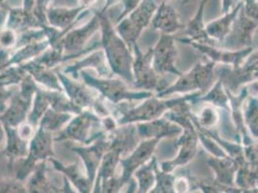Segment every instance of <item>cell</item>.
I'll return each mask as SVG.
<instances>
[{"label":"cell","mask_w":258,"mask_h":193,"mask_svg":"<svg viewBox=\"0 0 258 193\" xmlns=\"http://www.w3.org/2000/svg\"><path fill=\"white\" fill-rule=\"evenodd\" d=\"M175 175L162 171L159 165L156 168V182L149 193H174L173 183Z\"/></svg>","instance_id":"cell-23"},{"label":"cell","mask_w":258,"mask_h":193,"mask_svg":"<svg viewBox=\"0 0 258 193\" xmlns=\"http://www.w3.org/2000/svg\"><path fill=\"white\" fill-rule=\"evenodd\" d=\"M4 138H5V132H4V130H3L2 126L0 125V147H1L2 144H3Z\"/></svg>","instance_id":"cell-29"},{"label":"cell","mask_w":258,"mask_h":193,"mask_svg":"<svg viewBox=\"0 0 258 193\" xmlns=\"http://www.w3.org/2000/svg\"><path fill=\"white\" fill-rule=\"evenodd\" d=\"M159 142L160 140L158 139L141 140L138 146L131 152L127 158L119 161V164L122 168V174L120 177H118V179L122 186L130 182L132 175H134L138 168H140L143 164L148 162L153 157V153Z\"/></svg>","instance_id":"cell-11"},{"label":"cell","mask_w":258,"mask_h":193,"mask_svg":"<svg viewBox=\"0 0 258 193\" xmlns=\"http://www.w3.org/2000/svg\"><path fill=\"white\" fill-rule=\"evenodd\" d=\"M103 46L105 55L112 71L120 76L124 82L134 86L133 76V61L134 56L131 50L122 38L113 31L110 25L104 26L103 31Z\"/></svg>","instance_id":"cell-4"},{"label":"cell","mask_w":258,"mask_h":193,"mask_svg":"<svg viewBox=\"0 0 258 193\" xmlns=\"http://www.w3.org/2000/svg\"><path fill=\"white\" fill-rule=\"evenodd\" d=\"M158 161L155 157H152L150 161L143 164L137 171L134 173L137 179L138 193H149L156 182V168Z\"/></svg>","instance_id":"cell-16"},{"label":"cell","mask_w":258,"mask_h":193,"mask_svg":"<svg viewBox=\"0 0 258 193\" xmlns=\"http://www.w3.org/2000/svg\"><path fill=\"white\" fill-rule=\"evenodd\" d=\"M194 118L202 128L214 129L220 122L221 116L217 108L211 105H206L199 111L198 114H194Z\"/></svg>","instance_id":"cell-20"},{"label":"cell","mask_w":258,"mask_h":193,"mask_svg":"<svg viewBox=\"0 0 258 193\" xmlns=\"http://www.w3.org/2000/svg\"><path fill=\"white\" fill-rule=\"evenodd\" d=\"M240 193H258V186L253 187V188H248V189H241L240 188Z\"/></svg>","instance_id":"cell-28"},{"label":"cell","mask_w":258,"mask_h":193,"mask_svg":"<svg viewBox=\"0 0 258 193\" xmlns=\"http://www.w3.org/2000/svg\"><path fill=\"white\" fill-rule=\"evenodd\" d=\"M235 186L241 189L257 187L258 168L252 167L247 161H244L237 170Z\"/></svg>","instance_id":"cell-19"},{"label":"cell","mask_w":258,"mask_h":193,"mask_svg":"<svg viewBox=\"0 0 258 193\" xmlns=\"http://www.w3.org/2000/svg\"><path fill=\"white\" fill-rule=\"evenodd\" d=\"M206 162L215 174L214 182L221 185L235 186V176L239 165L233 159L230 157L216 158L212 156L206 160Z\"/></svg>","instance_id":"cell-13"},{"label":"cell","mask_w":258,"mask_h":193,"mask_svg":"<svg viewBox=\"0 0 258 193\" xmlns=\"http://www.w3.org/2000/svg\"><path fill=\"white\" fill-rule=\"evenodd\" d=\"M197 103H206L207 105H211L215 108H222L226 110L228 114L230 113L228 95L222 81L219 78L217 79L214 85L212 86L204 95L195 99L191 103V105L197 104Z\"/></svg>","instance_id":"cell-14"},{"label":"cell","mask_w":258,"mask_h":193,"mask_svg":"<svg viewBox=\"0 0 258 193\" xmlns=\"http://www.w3.org/2000/svg\"><path fill=\"white\" fill-rule=\"evenodd\" d=\"M201 189L202 193H240V188L236 186H226L221 185L213 180H203L195 181V190Z\"/></svg>","instance_id":"cell-24"},{"label":"cell","mask_w":258,"mask_h":193,"mask_svg":"<svg viewBox=\"0 0 258 193\" xmlns=\"http://www.w3.org/2000/svg\"><path fill=\"white\" fill-rule=\"evenodd\" d=\"M239 7L232 13L226 15V17L211 22L206 26V32L212 40H214L217 43H221L226 39V36L231 30L233 22L235 21L237 13L239 11Z\"/></svg>","instance_id":"cell-17"},{"label":"cell","mask_w":258,"mask_h":193,"mask_svg":"<svg viewBox=\"0 0 258 193\" xmlns=\"http://www.w3.org/2000/svg\"><path fill=\"white\" fill-rule=\"evenodd\" d=\"M155 8L156 6L153 0H145L140 7L130 16V18L118 25V35L131 51H133V46L137 43L141 33L151 21Z\"/></svg>","instance_id":"cell-7"},{"label":"cell","mask_w":258,"mask_h":193,"mask_svg":"<svg viewBox=\"0 0 258 193\" xmlns=\"http://www.w3.org/2000/svg\"><path fill=\"white\" fill-rule=\"evenodd\" d=\"M176 55L177 50L174 37L162 33L158 43L153 47L152 66L155 72L162 76L171 74L178 77L182 75L175 65Z\"/></svg>","instance_id":"cell-8"},{"label":"cell","mask_w":258,"mask_h":193,"mask_svg":"<svg viewBox=\"0 0 258 193\" xmlns=\"http://www.w3.org/2000/svg\"><path fill=\"white\" fill-rule=\"evenodd\" d=\"M192 113L191 103H184L164 115L165 118L180 126L183 131L175 143L178 149L177 156L171 161H162L159 164L162 171L172 173L177 167L187 165L197 156L200 140L192 121Z\"/></svg>","instance_id":"cell-1"},{"label":"cell","mask_w":258,"mask_h":193,"mask_svg":"<svg viewBox=\"0 0 258 193\" xmlns=\"http://www.w3.org/2000/svg\"><path fill=\"white\" fill-rule=\"evenodd\" d=\"M177 40L181 43L192 45L196 51L206 56L209 59V61H212L217 65L231 66L232 68H236L242 64L247 56L253 52L252 46L240 51H229L219 46L196 43L186 38Z\"/></svg>","instance_id":"cell-9"},{"label":"cell","mask_w":258,"mask_h":193,"mask_svg":"<svg viewBox=\"0 0 258 193\" xmlns=\"http://www.w3.org/2000/svg\"><path fill=\"white\" fill-rule=\"evenodd\" d=\"M0 193H28L21 183L0 179Z\"/></svg>","instance_id":"cell-25"},{"label":"cell","mask_w":258,"mask_h":193,"mask_svg":"<svg viewBox=\"0 0 258 193\" xmlns=\"http://www.w3.org/2000/svg\"><path fill=\"white\" fill-rule=\"evenodd\" d=\"M244 121L249 135L258 139V95L249 94L243 107Z\"/></svg>","instance_id":"cell-18"},{"label":"cell","mask_w":258,"mask_h":193,"mask_svg":"<svg viewBox=\"0 0 258 193\" xmlns=\"http://www.w3.org/2000/svg\"><path fill=\"white\" fill-rule=\"evenodd\" d=\"M152 25L154 29L160 30L163 34L168 35H172L184 27L178 22L174 11L171 7L166 5H163L159 9L155 19L153 20Z\"/></svg>","instance_id":"cell-15"},{"label":"cell","mask_w":258,"mask_h":193,"mask_svg":"<svg viewBox=\"0 0 258 193\" xmlns=\"http://www.w3.org/2000/svg\"><path fill=\"white\" fill-rule=\"evenodd\" d=\"M216 66L217 64L212 61L205 63L198 62L188 73L178 76L175 82L170 84L161 93L155 96L166 98L173 94L186 95L199 91L205 94L217 81Z\"/></svg>","instance_id":"cell-3"},{"label":"cell","mask_w":258,"mask_h":193,"mask_svg":"<svg viewBox=\"0 0 258 193\" xmlns=\"http://www.w3.org/2000/svg\"><path fill=\"white\" fill-rule=\"evenodd\" d=\"M133 88L153 92L155 95H157L170 85L168 83V80L164 76L158 75L152 66L153 47L149 49L146 53H144L138 45V43H136L133 46Z\"/></svg>","instance_id":"cell-5"},{"label":"cell","mask_w":258,"mask_h":193,"mask_svg":"<svg viewBox=\"0 0 258 193\" xmlns=\"http://www.w3.org/2000/svg\"><path fill=\"white\" fill-rule=\"evenodd\" d=\"M137 132L141 140L158 139L178 137L183 129L175 123L165 118L156 119L150 122L136 124Z\"/></svg>","instance_id":"cell-12"},{"label":"cell","mask_w":258,"mask_h":193,"mask_svg":"<svg viewBox=\"0 0 258 193\" xmlns=\"http://www.w3.org/2000/svg\"><path fill=\"white\" fill-rule=\"evenodd\" d=\"M217 77L231 94L236 95L237 90L244 86L258 82V51L252 52L245 61L236 68L231 66H216Z\"/></svg>","instance_id":"cell-6"},{"label":"cell","mask_w":258,"mask_h":193,"mask_svg":"<svg viewBox=\"0 0 258 193\" xmlns=\"http://www.w3.org/2000/svg\"><path fill=\"white\" fill-rule=\"evenodd\" d=\"M91 117L88 115H84L75 120L64 131V135L62 137H72L76 140L84 139L87 136L88 129L93 122V120H91Z\"/></svg>","instance_id":"cell-22"},{"label":"cell","mask_w":258,"mask_h":193,"mask_svg":"<svg viewBox=\"0 0 258 193\" xmlns=\"http://www.w3.org/2000/svg\"><path fill=\"white\" fill-rule=\"evenodd\" d=\"M15 35L14 33L7 31L0 36V44L4 47H10L15 44Z\"/></svg>","instance_id":"cell-26"},{"label":"cell","mask_w":258,"mask_h":193,"mask_svg":"<svg viewBox=\"0 0 258 193\" xmlns=\"http://www.w3.org/2000/svg\"><path fill=\"white\" fill-rule=\"evenodd\" d=\"M44 172L43 163L40 164L28 182V193H55L52 185L48 182Z\"/></svg>","instance_id":"cell-21"},{"label":"cell","mask_w":258,"mask_h":193,"mask_svg":"<svg viewBox=\"0 0 258 193\" xmlns=\"http://www.w3.org/2000/svg\"><path fill=\"white\" fill-rule=\"evenodd\" d=\"M64 193H76L72 188H71V186H70V184L67 182V181H66V183H64Z\"/></svg>","instance_id":"cell-30"},{"label":"cell","mask_w":258,"mask_h":193,"mask_svg":"<svg viewBox=\"0 0 258 193\" xmlns=\"http://www.w3.org/2000/svg\"><path fill=\"white\" fill-rule=\"evenodd\" d=\"M257 25L258 21L242 15L238 20L234 21L226 39L217 46L229 51H240L252 46V34Z\"/></svg>","instance_id":"cell-10"},{"label":"cell","mask_w":258,"mask_h":193,"mask_svg":"<svg viewBox=\"0 0 258 193\" xmlns=\"http://www.w3.org/2000/svg\"><path fill=\"white\" fill-rule=\"evenodd\" d=\"M202 95H204V93L199 91L169 100L156 96H151L146 99L140 106L125 110L121 117L117 121V124L119 126H125L161 118L167 112L171 111L177 106L184 103H192L195 99Z\"/></svg>","instance_id":"cell-2"},{"label":"cell","mask_w":258,"mask_h":193,"mask_svg":"<svg viewBox=\"0 0 258 193\" xmlns=\"http://www.w3.org/2000/svg\"><path fill=\"white\" fill-rule=\"evenodd\" d=\"M128 183V188H127V190L125 191V193H135V190L137 188V182H135V181H133L131 179Z\"/></svg>","instance_id":"cell-27"}]
</instances>
